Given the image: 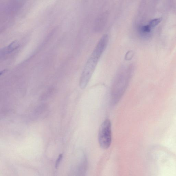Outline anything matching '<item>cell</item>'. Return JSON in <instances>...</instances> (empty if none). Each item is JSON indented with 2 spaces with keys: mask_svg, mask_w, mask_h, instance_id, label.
<instances>
[{
  "mask_svg": "<svg viewBox=\"0 0 176 176\" xmlns=\"http://www.w3.org/2000/svg\"><path fill=\"white\" fill-rule=\"evenodd\" d=\"M108 41V35L106 34L104 35L99 40L86 62L79 81L81 89H85L89 83L99 60L106 48Z\"/></svg>",
  "mask_w": 176,
  "mask_h": 176,
  "instance_id": "1",
  "label": "cell"
},
{
  "mask_svg": "<svg viewBox=\"0 0 176 176\" xmlns=\"http://www.w3.org/2000/svg\"><path fill=\"white\" fill-rule=\"evenodd\" d=\"M99 142L101 147L104 149L110 148L112 143V125L110 120H106L101 125L99 130Z\"/></svg>",
  "mask_w": 176,
  "mask_h": 176,
  "instance_id": "2",
  "label": "cell"
},
{
  "mask_svg": "<svg viewBox=\"0 0 176 176\" xmlns=\"http://www.w3.org/2000/svg\"><path fill=\"white\" fill-rule=\"evenodd\" d=\"M161 19L160 18H156L151 20L148 24L151 29L153 27H156L161 22Z\"/></svg>",
  "mask_w": 176,
  "mask_h": 176,
  "instance_id": "3",
  "label": "cell"
},
{
  "mask_svg": "<svg viewBox=\"0 0 176 176\" xmlns=\"http://www.w3.org/2000/svg\"><path fill=\"white\" fill-rule=\"evenodd\" d=\"M62 156H63L62 154H60L59 156H58V158L56 161V164H55V167L56 168L57 167L58 165H59L60 161H61L62 158Z\"/></svg>",
  "mask_w": 176,
  "mask_h": 176,
  "instance_id": "4",
  "label": "cell"
}]
</instances>
